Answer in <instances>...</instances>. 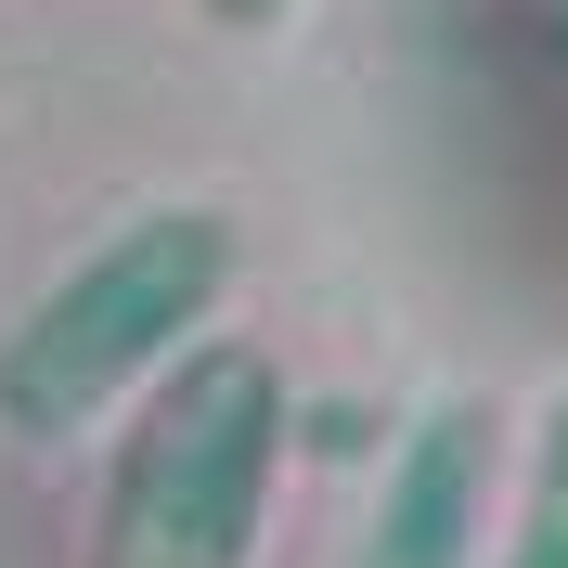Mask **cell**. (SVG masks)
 <instances>
[{
  "instance_id": "obj_6",
  "label": "cell",
  "mask_w": 568,
  "mask_h": 568,
  "mask_svg": "<svg viewBox=\"0 0 568 568\" xmlns=\"http://www.w3.org/2000/svg\"><path fill=\"white\" fill-rule=\"evenodd\" d=\"M556 52H568V0H556Z\"/></svg>"
},
{
  "instance_id": "obj_3",
  "label": "cell",
  "mask_w": 568,
  "mask_h": 568,
  "mask_svg": "<svg viewBox=\"0 0 568 568\" xmlns=\"http://www.w3.org/2000/svg\"><path fill=\"white\" fill-rule=\"evenodd\" d=\"M504 491V414L491 400H439L388 453V491L362 517V568H478Z\"/></svg>"
},
{
  "instance_id": "obj_5",
  "label": "cell",
  "mask_w": 568,
  "mask_h": 568,
  "mask_svg": "<svg viewBox=\"0 0 568 568\" xmlns=\"http://www.w3.org/2000/svg\"><path fill=\"white\" fill-rule=\"evenodd\" d=\"M220 27H284V13H297V0H207Z\"/></svg>"
},
{
  "instance_id": "obj_1",
  "label": "cell",
  "mask_w": 568,
  "mask_h": 568,
  "mask_svg": "<svg viewBox=\"0 0 568 568\" xmlns=\"http://www.w3.org/2000/svg\"><path fill=\"white\" fill-rule=\"evenodd\" d=\"M220 284H233V220L220 207H155L116 246H91L0 349V426L13 439H78L169 362H194Z\"/></svg>"
},
{
  "instance_id": "obj_4",
  "label": "cell",
  "mask_w": 568,
  "mask_h": 568,
  "mask_svg": "<svg viewBox=\"0 0 568 568\" xmlns=\"http://www.w3.org/2000/svg\"><path fill=\"white\" fill-rule=\"evenodd\" d=\"M491 568H568V375H556V400H542V426H530V491L504 517Z\"/></svg>"
},
{
  "instance_id": "obj_2",
  "label": "cell",
  "mask_w": 568,
  "mask_h": 568,
  "mask_svg": "<svg viewBox=\"0 0 568 568\" xmlns=\"http://www.w3.org/2000/svg\"><path fill=\"white\" fill-rule=\"evenodd\" d=\"M272 465H284V375L233 336H207L194 362L155 375L130 453H116L104 568H246Z\"/></svg>"
}]
</instances>
